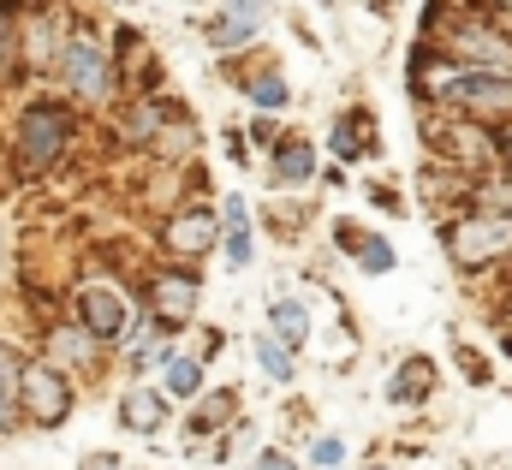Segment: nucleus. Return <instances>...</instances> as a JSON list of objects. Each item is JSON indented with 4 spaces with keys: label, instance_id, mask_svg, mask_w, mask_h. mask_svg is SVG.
Returning <instances> with one entry per match:
<instances>
[{
    "label": "nucleus",
    "instance_id": "1",
    "mask_svg": "<svg viewBox=\"0 0 512 470\" xmlns=\"http://www.w3.org/2000/svg\"><path fill=\"white\" fill-rule=\"evenodd\" d=\"M423 96L435 102H459L483 119H507L512 114V78L501 72H471V66H435V72H417Z\"/></svg>",
    "mask_w": 512,
    "mask_h": 470
},
{
    "label": "nucleus",
    "instance_id": "2",
    "mask_svg": "<svg viewBox=\"0 0 512 470\" xmlns=\"http://www.w3.org/2000/svg\"><path fill=\"white\" fill-rule=\"evenodd\" d=\"M54 78H60L66 96H78V102H108L114 84H120V66H114V54H108L102 36L78 30V36H66L60 54H54Z\"/></svg>",
    "mask_w": 512,
    "mask_h": 470
},
{
    "label": "nucleus",
    "instance_id": "3",
    "mask_svg": "<svg viewBox=\"0 0 512 470\" xmlns=\"http://www.w3.org/2000/svg\"><path fill=\"white\" fill-rule=\"evenodd\" d=\"M72 108L66 102H30L24 114H18V161L36 173V167H54L60 155H66V143H72Z\"/></svg>",
    "mask_w": 512,
    "mask_h": 470
},
{
    "label": "nucleus",
    "instance_id": "4",
    "mask_svg": "<svg viewBox=\"0 0 512 470\" xmlns=\"http://www.w3.org/2000/svg\"><path fill=\"white\" fill-rule=\"evenodd\" d=\"M447 256L465 268V274H477V268H489L495 256H512V215H471V221H453L447 233Z\"/></svg>",
    "mask_w": 512,
    "mask_h": 470
},
{
    "label": "nucleus",
    "instance_id": "5",
    "mask_svg": "<svg viewBox=\"0 0 512 470\" xmlns=\"http://www.w3.org/2000/svg\"><path fill=\"white\" fill-rule=\"evenodd\" d=\"M72 322L96 340V346H120V334L131 328V304L114 280H84L72 298Z\"/></svg>",
    "mask_w": 512,
    "mask_h": 470
},
{
    "label": "nucleus",
    "instance_id": "6",
    "mask_svg": "<svg viewBox=\"0 0 512 470\" xmlns=\"http://www.w3.org/2000/svg\"><path fill=\"white\" fill-rule=\"evenodd\" d=\"M66 411H72V381L48 363H24L18 369V417H30L36 429H54V423H66Z\"/></svg>",
    "mask_w": 512,
    "mask_h": 470
},
{
    "label": "nucleus",
    "instance_id": "7",
    "mask_svg": "<svg viewBox=\"0 0 512 470\" xmlns=\"http://www.w3.org/2000/svg\"><path fill=\"white\" fill-rule=\"evenodd\" d=\"M447 54H453V66H471V72H501L512 78V36L507 30H495V24H453L447 36Z\"/></svg>",
    "mask_w": 512,
    "mask_h": 470
},
{
    "label": "nucleus",
    "instance_id": "8",
    "mask_svg": "<svg viewBox=\"0 0 512 470\" xmlns=\"http://www.w3.org/2000/svg\"><path fill=\"white\" fill-rule=\"evenodd\" d=\"M197 298H203V274L191 268H161L155 286H149V304H155V328H185L197 322Z\"/></svg>",
    "mask_w": 512,
    "mask_h": 470
},
{
    "label": "nucleus",
    "instance_id": "9",
    "mask_svg": "<svg viewBox=\"0 0 512 470\" xmlns=\"http://www.w3.org/2000/svg\"><path fill=\"white\" fill-rule=\"evenodd\" d=\"M262 24H268V0H227V12L209 24V48L233 54V48H245V42H251Z\"/></svg>",
    "mask_w": 512,
    "mask_h": 470
},
{
    "label": "nucleus",
    "instance_id": "10",
    "mask_svg": "<svg viewBox=\"0 0 512 470\" xmlns=\"http://www.w3.org/2000/svg\"><path fill=\"white\" fill-rule=\"evenodd\" d=\"M42 346H48L42 363H48V369H60V375H66V369H96V352H102L78 322H54V328L42 334Z\"/></svg>",
    "mask_w": 512,
    "mask_h": 470
},
{
    "label": "nucleus",
    "instance_id": "11",
    "mask_svg": "<svg viewBox=\"0 0 512 470\" xmlns=\"http://www.w3.org/2000/svg\"><path fill=\"white\" fill-rule=\"evenodd\" d=\"M215 238H221V227H215V215H209V209H185V215H173V221H167L161 244H167L173 256H209V250H215Z\"/></svg>",
    "mask_w": 512,
    "mask_h": 470
},
{
    "label": "nucleus",
    "instance_id": "12",
    "mask_svg": "<svg viewBox=\"0 0 512 470\" xmlns=\"http://www.w3.org/2000/svg\"><path fill=\"white\" fill-rule=\"evenodd\" d=\"M120 423H126L131 435H161V423H167V393H161V387H126Z\"/></svg>",
    "mask_w": 512,
    "mask_h": 470
},
{
    "label": "nucleus",
    "instance_id": "13",
    "mask_svg": "<svg viewBox=\"0 0 512 470\" xmlns=\"http://www.w3.org/2000/svg\"><path fill=\"white\" fill-rule=\"evenodd\" d=\"M316 179V149L304 143V137H280L274 143V185H310Z\"/></svg>",
    "mask_w": 512,
    "mask_h": 470
},
{
    "label": "nucleus",
    "instance_id": "14",
    "mask_svg": "<svg viewBox=\"0 0 512 470\" xmlns=\"http://www.w3.org/2000/svg\"><path fill=\"white\" fill-rule=\"evenodd\" d=\"M268 322H274L268 340H280L286 352H298V346L310 340V310H304L298 298H274V304H268Z\"/></svg>",
    "mask_w": 512,
    "mask_h": 470
},
{
    "label": "nucleus",
    "instance_id": "15",
    "mask_svg": "<svg viewBox=\"0 0 512 470\" xmlns=\"http://www.w3.org/2000/svg\"><path fill=\"white\" fill-rule=\"evenodd\" d=\"M18 369H24V357L0 340V429L18 423Z\"/></svg>",
    "mask_w": 512,
    "mask_h": 470
},
{
    "label": "nucleus",
    "instance_id": "16",
    "mask_svg": "<svg viewBox=\"0 0 512 470\" xmlns=\"http://www.w3.org/2000/svg\"><path fill=\"white\" fill-rule=\"evenodd\" d=\"M423 393H429V363H423V357H411V363L387 381V399H393V405H417Z\"/></svg>",
    "mask_w": 512,
    "mask_h": 470
},
{
    "label": "nucleus",
    "instance_id": "17",
    "mask_svg": "<svg viewBox=\"0 0 512 470\" xmlns=\"http://www.w3.org/2000/svg\"><path fill=\"white\" fill-rule=\"evenodd\" d=\"M251 357H256V369H262L268 381H280V387L292 381V352H286L280 340H268V334H256V340H251Z\"/></svg>",
    "mask_w": 512,
    "mask_h": 470
},
{
    "label": "nucleus",
    "instance_id": "18",
    "mask_svg": "<svg viewBox=\"0 0 512 470\" xmlns=\"http://www.w3.org/2000/svg\"><path fill=\"white\" fill-rule=\"evenodd\" d=\"M167 393L173 399H197L203 393V363L197 357H173L167 363Z\"/></svg>",
    "mask_w": 512,
    "mask_h": 470
},
{
    "label": "nucleus",
    "instance_id": "19",
    "mask_svg": "<svg viewBox=\"0 0 512 470\" xmlns=\"http://www.w3.org/2000/svg\"><path fill=\"white\" fill-rule=\"evenodd\" d=\"M251 102H256V108H286V102H292V90H286V78L262 72V78H251Z\"/></svg>",
    "mask_w": 512,
    "mask_h": 470
},
{
    "label": "nucleus",
    "instance_id": "20",
    "mask_svg": "<svg viewBox=\"0 0 512 470\" xmlns=\"http://www.w3.org/2000/svg\"><path fill=\"white\" fill-rule=\"evenodd\" d=\"M233 405H239V399H233V393H215V399H209V405H197V417H191V429H197V435H209V429H221V423H227V411H233Z\"/></svg>",
    "mask_w": 512,
    "mask_h": 470
},
{
    "label": "nucleus",
    "instance_id": "21",
    "mask_svg": "<svg viewBox=\"0 0 512 470\" xmlns=\"http://www.w3.org/2000/svg\"><path fill=\"white\" fill-rule=\"evenodd\" d=\"M352 250H358V262H364V274H387V268H393V250H387L382 238H358Z\"/></svg>",
    "mask_w": 512,
    "mask_h": 470
},
{
    "label": "nucleus",
    "instance_id": "22",
    "mask_svg": "<svg viewBox=\"0 0 512 470\" xmlns=\"http://www.w3.org/2000/svg\"><path fill=\"white\" fill-rule=\"evenodd\" d=\"M340 459H346V447H340L334 435H322V441L310 447V465H316V470H334V465H340Z\"/></svg>",
    "mask_w": 512,
    "mask_h": 470
},
{
    "label": "nucleus",
    "instance_id": "23",
    "mask_svg": "<svg viewBox=\"0 0 512 470\" xmlns=\"http://www.w3.org/2000/svg\"><path fill=\"white\" fill-rule=\"evenodd\" d=\"M227 262H233V268H251V233L227 238Z\"/></svg>",
    "mask_w": 512,
    "mask_h": 470
},
{
    "label": "nucleus",
    "instance_id": "24",
    "mask_svg": "<svg viewBox=\"0 0 512 470\" xmlns=\"http://www.w3.org/2000/svg\"><path fill=\"white\" fill-rule=\"evenodd\" d=\"M233 233H251V215H245V203L239 197H227V238Z\"/></svg>",
    "mask_w": 512,
    "mask_h": 470
},
{
    "label": "nucleus",
    "instance_id": "25",
    "mask_svg": "<svg viewBox=\"0 0 512 470\" xmlns=\"http://www.w3.org/2000/svg\"><path fill=\"white\" fill-rule=\"evenodd\" d=\"M251 470H298V465H292L286 453H274V447H268V453H256V465H251Z\"/></svg>",
    "mask_w": 512,
    "mask_h": 470
},
{
    "label": "nucleus",
    "instance_id": "26",
    "mask_svg": "<svg viewBox=\"0 0 512 470\" xmlns=\"http://www.w3.org/2000/svg\"><path fill=\"white\" fill-rule=\"evenodd\" d=\"M334 149H340V155H358V149H364V143H358V137H352V119H346V125H340V131H334Z\"/></svg>",
    "mask_w": 512,
    "mask_h": 470
},
{
    "label": "nucleus",
    "instance_id": "27",
    "mask_svg": "<svg viewBox=\"0 0 512 470\" xmlns=\"http://www.w3.org/2000/svg\"><path fill=\"white\" fill-rule=\"evenodd\" d=\"M84 470H120V459H108V453H96V459H84Z\"/></svg>",
    "mask_w": 512,
    "mask_h": 470
},
{
    "label": "nucleus",
    "instance_id": "28",
    "mask_svg": "<svg viewBox=\"0 0 512 470\" xmlns=\"http://www.w3.org/2000/svg\"><path fill=\"white\" fill-rule=\"evenodd\" d=\"M495 149H501V155H507V161H512V131H507V137H501V143H495Z\"/></svg>",
    "mask_w": 512,
    "mask_h": 470
},
{
    "label": "nucleus",
    "instance_id": "29",
    "mask_svg": "<svg viewBox=\"0 0 512 470\" xmlns=\"http://www.w3.org/2000/svg\"><path fill=\"white\" fill-rule=\"evenodd\" d=\"M316 6H334V0H316Z\"/></svg>",
    "mask_w": 512,
    "mask_h": 470
},
{
    "label": "nucleus",
    "instance_id": "30",
    "mask_svg": "<svg viewBox=\"0 0 512 470\" xmlns=\"http://www.w3.org/2000/svg\"><path fill=\"white\" fill-rule=\"evenodd\" d=\"M507 316H512V304H507Z\"/></svg>",
    "mask_w": 512,
    "mask_h": 470
}]
</instances>
